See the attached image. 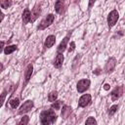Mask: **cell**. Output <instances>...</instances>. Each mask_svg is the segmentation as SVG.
Masks as SVG:
<instances>
[{
	"label": "cell",
	"instance_id": "6da1fadb",
	"mask_svg": "<svg viewBox=\"0 0 125 125\" xmlns=\"http://www.w3.org/2000/svg\"><path fill=\"white\" fill-rule=\"evenodd\" d=\"M57 114L55 113L54 109H45L42 110L40 113V122L43 125L53 124L57 121Z\"/></svg>",
	"mask_w": 125,
	"mask_h": 125
},
{
	"label": "cell",
	"instance_id": "7a4b0ae2",
	"mask_svg": "<svg viewBox=\"0 0 125 125\" xmlns=\"http://www.w3.org/2000/svg\"><path fill=\"white\" fill-rule=\"evenodd\" d=\"M54 21H55V16H54L53 14L47 15V16L40 21L39 25L37 26V29H38V30H43V29L49 27V26L54 22Z\"/></svg>",
	"mask_w": 125,
	"mask_h": 125
},
{
	"label": "cell",
	"instance_id": "3957f363",
	"mask_svg": "<svg viewBox=\"0 0 125 125\" xmlns=\"http://www.w3.org/2000/svg\"><path fill=\"white\" fill-rule=\"evenodd\" d=\"M119 19V14L116 10H112L111 12H109L108 16H107V24H108V27H112L115 25V23L117 22Z\"/></svg>",
	"mask_w": 125,
	"mask_h": 125
},
{
	"label": "cell",
	"instance_id": "277c9868",
	"mask_svg": "<svg viewBox=\"0 0 125 125\" xmlns=\"http://www.w3.org/2000/svg\"><path fill=\"white\" fill-rule=\"evenodd\" d=\"M90 80L89 79H81L77 82V85H76V88H77V92L78 93H84L86 90L89 89L90 87Z\"/></svg>",
	"mask_w": 125,
	"mask_h": 125
},
{
	"label": "cell",
	"instance_id": "5b68a950",
	"mask_svg": "<svg viewBox=\"0 0 125 125\" xmlns=\"http://www.w3.org/2000/svg\"><path fill=\"white\" fill-rule=\"evenodd\" d=\"M91 101H92L91 95L90 94H84L78 100V106L79 107H86L87 105H89L91 104Z\"/></svg>",
	"mask_w": 125,
	"mask_h": 125
},
{
	"label": "cell",
	"instance_id": "8992f818",
	"mask_svg": "<svg viewBox=\"0 0 125 125\" xmlns=\"http://www.w3.org/2000/svg\"><path fill=\"white\" fill-rule=\"evenodd\" d=\"M116 66V60L115 58H109L108 61L105 62L104 65V72L105 73H111Z\"/></svg>",
	"mask_w": 125,
	"mask_h": 125
},
{
	"label": "cell",
	"instance_id": "52a82bcc",
	"mask_svg": "<svg viewBox=\"0 0 125 125\" xmlns=\"http://www.w3.org/2000/svg\"><path fill=\"white\" fill-rule=\"evenodd\" d=\"M32 107H33V102H32V101H30V100H27V101H25V102L23 103V104L20 107V109H19L18 113H19V114L26 113V112L30 111Z\"/></svg>",
	"mask_w": 125,
	"mask_h": 125
},
{
	"label": "cell",
	"instance_id": "ba28073f",
	"mask_svg": "<svg viewBox=\"0 0 125 125\" xmlns=\"http://www.w3.org/2000/svg\"><path fill=\"white\" fill-rule=\"evenodd\" d=\"M123 94V86H117L115 87L111 93H110V97H111V100L114 102V101H117Z\"/></svg>",
	"mask_w": 125,
	"mask_h": 125
},
{
	"label": "cell",
	"instance_id": "9c48e42d",
	"mask_svg": "<svg viewBox=\"0 0 125 125\" xmlns=\"http://www.w3.org/2000/svg\"><path fill=\"white\" fill-rule=\"evenodd\" d=\"M63 60H64V58L62 56V53H58L54 60V62H53L54 66L56 68H61L62 65V62H63Z\"/></svg>",
	"mask_w": 125,
	"mask_h": 125
},
{
	"label": "cell",
	"instance_id": "30bf717a",
	"mask_svg": "<svg viewBox=\"0 0 125 125\" xmlns=\"http://www.w3.org/2000/svg\"><path fill=\"white\" fill-rule=\"evenodd\" d=\"M68 40H69V35H66V36H65V37L61 41V43L59 44L58 49H57L58 53H63V51L66 49V46H67Z\"/></svg>",
	"mask_w": 125,
	"mask_h": 125
},
{
	"label": "cell",
	"instance_id": "8fae6325",
	"mask_svg": "<svg viewBox=\"0 0 125 125\" xmlns=\"http://www.w3.org/2000/svg\"><path fill=\"white\" fill-rule=\"evenodd\" d=\"M29 21H31V12L29 11L28 8H25L22 13V22L23 24H26Z\"/></svg>",
	"mask_w": 125,
	"mask_h": 125
},
{
	"label": "cell",
	"instance_id": "7c38bea8",
	"mask_svg": "<svg viewBox=\"0 0 125 125\" xmlns=\"http://www.w3.org/2000/svg\"><path fill=\"white\" fill-rule=\"evenodd\" d=\"M33 72V65L31 63H29L27 66H26V69H25V72H24V79H25V84L28 83V81L30 80V77H31V74Z\"/></svg>",
	"mask_w": 125,
	"mask_h": 125
},
{
	"label": "cell",
	"instance_id": "4fadbf2b",
	"mask_svg": "<svg viewBox=\"0 0 125 125\" xmlns=\"http://www.w3.org/2000/svg\"><path fill=\"white\" fill-rule=\"evenodd\" d=\"M56 42V36L55 35H49L47 36L45 42H44V47L45 48H51Z\"/></svg>",
	"mask_w": 125,
	"mask_h": 125
},
{
	"label": "cell",
	"instance_id": "5bb4252c",
	"mask_svg": "<svg viewBox=\"0 0 125 125\" xmlns=\"http://www.w3.org/2000/svg\"><path fill=\"white\" fill-rule=\"evenodd\" d=\"M64 8V0H57L55 3V11L58 14H62Z\"/></svg>",
	"mask_w": 125,
	"mask_h": 125
},
{
	"label": "cell",
	"instance_id": "9a60e30c",
	"mask_svg": "<svg viewBox=\"0 0 125 125\" xmlns=\"http://www.w3.org/2000/svg\"><path fill=\"white\" fill-rule=\"evenodd\" d=\"M40 14H41V10H40V7H38V6H35L33 9H32V11H31V22H33V21H35V20L40 16Z\"/></svg>",
	"mask_w": 125,
	"mask_h": 125
},
{
	"label": "cell",
	"instance_id": "2e32d148",
	"mask_svg": "<svg viewBox=\"0 0 125 125\" xmlns=\"http://www.w3.org/2000/svg\"><path fill=\"white\" fill-rule=\"evenodd\" d=\"M70 113H71V107L68 106V105H66V104L63 105L62 106V117L64 118V119H66L67 117H69Z\"/></svg>",
	"mask_w": 125,
	"mask_h": 125
},
{
	"label": "cell",
	"instance_id": "e0dca14e",
	"mask_svg": "<svg viewBox=\"0 0 125 125\" xmlns=\"http://www.w3.org/2000/svg\"><path fill=\"white\" fill-rule=\"evenodd\" d=\"M17 49H18L17 45H9V46L5 47V49H4V54H5V55H10V54H12L13 52H15Z\"/></svg>",
	"mask_w": 125,
	"mask_h": 125
},
{
	"label": "cell",
	"instance_id": "ac0fdd59",
	"mask_svg": "<svg viewBox=\"0 0 125 125\" xmlns=\"http://www.w3.org/2000/svg\"><path fill=\"white\" fill-rule=\"evenodd\" d=\"M9 104H10V106H11L13 109H16V108L19 106V104H20V100H19V98H13V99H10V101H9Z\"/></svg>",
	"mask_w": 125,
	"mask_h": 125
},
{
	"label": "cell",
	"instance_id": "d6986e66",
	"mask_svg": "<svg viewBox=\"0 0 125 125\" xmlns=\"http://www.w3.org/2000/svg\"><path fill=\"white\" fill-rule=\"evenodd\" d=\"M0 4L2 9H8L12 5V2L11 0H0Z\"/></svg>",
	"mask_w": 125,
	"mask_h": 125
},
{
	"label": "cell",
	"instance_id": "ffe728a7",
	"mask_svg": "<svg viewBox=\"0 0 125 125\" xmlns=\"http://www.w3.org/2000/svg\"><path fill=\"white\" fill-rule=\"evenodd\" d=\"M57 98H58V93L56 92V91H53V92H51L50 94H49V96H48V100H49V102H55L56 100H57Z\"/></svg>",
	"mask_w": 125,
	"mask_h": 125
},
{
	"label": "cell",
	"instance_id": "44dd1931",
	"mask_svg": "<svg viewBox=\"0 0 125 125\" xmlns=\"http://www.w3.org/2000/svg\"><path fill=\"white\" fill-rule=\"evenodd\" d=\"M61 105H62V101H55V102H53V104H51V108H53V109H55V110H58V109H60L61 108Z\"/></svg>",
	"mask_w": 125,
	"mask_h": 125
},
{
	"label": "cell",
	"instance_id": "7402d4cb",
	"mask_svg": "<svg viewBox=\"0 0 125 125\" xmlns=\"http://www.w3.org/2000/svg\"><path fill=\"white\" fill-rule=\"evenodd\" d=\"M118 109V104H113L109 107V110H108V115L109 116H112Z\"/></svg>",
	"mask_w": 125,
	"mask_h": 125
},
{
	"label": "cell",
	"instance_id": "603a6c76",
	"mask_svg": "<svg viewBox=\"0 0 125 125\" xmlns=\"http://www.w3.org/2000/svg\"><path fill=\"white\" fill-rule=\"evenodd\" d=\"M28 122H29V117L27 115H23L21 117V119L19 121V124H21V125H26V124H28Z\"/></svg>",
	"mask_w": 125,
	"mask_h": 125
},
{
	"label": "cell",
	"instance_id": "cb8c5ba5",
	"mask_svg": "<svg viewBox=\"0 0 125 125\" xmlns=\"http://www.w3.org/2000/svg\"><path fill=\"white\" fill-rule=\"evenodd\" d=\"M85 123L86 124H97V121L93 116H90V117H88V119L86 120Z\"/></svg>",
	"mask_w": 125,
	"mask_h": 125
},
{
	"label": "cell",
	"instance_id": "d4e9b609",
	"mask_svg": "<svg viewBox=\"0 0 125 125\" xmlns=\"http://www.w3.org/2000/svg\"><path fill=\"white\" fill-rule=\"evenodd\" d=\"M74 48H75V43L72 41V42H70V46H69V48H68V53H71V52H73Z\"/></svg>",
	"mask_w": 125,
	"mask_h": 125
},
{
	"label": "cell",
	"instance_id": "484cf974",
	"mask_svg": "<svg viewBox=\"0 0 125 125\" xmlns=\"http://www.w3.org/2000/svg\"><path fill=\"white\" fill-rule=\"evenodd\" d=\"M95 2H96V0H89V4H88V8L90 9V8H92L93 7V5L95 4Z\"/></svg>",
	"mask_w": 125,
	"mask_h": 125
},
{
	"label": "cell",
	"instance_id": "4316f807",
	"mask_svg": "<svg viewBox=\"0 0 125 125\" xmlns=\"http://www.w3.org/2000/svg\"><path fill=\"white\" fill-rule=\"evenodd\" d=\"M109 88H110V86H109V84H107V83H105V84L104 85V90H109Z\"/></svg>",
	"mask_w": 125,
	"mask_h": 125
}]
</instances>
